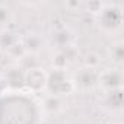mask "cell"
Wrapping results in <instances>:
<instances>
[{
    "label": "cell",
    "instance_id": "obj_1",
    "mask_svg": "<svg viewBox=\"0 0 124 124\" xmlns=\"http://www.w3.org/2000/svg\"><path fill=\"white\" fill-rule=\"evenodd\" d=\"M95 19L98 26L107 34H115L120 31L123 23V10L118 5L107 3L101 5L98 10H95Z\"/></svg>",
    "mask_w": 124,
    "mask_h": 124
},
{
    "label": "cell",
    "instance_id": "obj_2",
    "mask_svg": "<svg viewBox=\"0 0 124 124\" xmlns=\"http://www.w3.org/2000/svg\"><path fill=\"white\" fill-rule=\"evenodd\" d=\"M45 89L50 95L55 96H66L75 91V85L72 76L66 73L64 69H54L51 73L47 75L45 79Z\"/></svg>",
    "mask_w": 124,
    "mask_h": 124
},
{
    "label": "cell",
    "instance_id": "obj_3",
    "mask_svg": "<svg viewBox=\"0 0 124 124\" xmlns=\"http://www.w3.org/2000/svg\"><path fill=\"white\" fill-rule=\"evenodd\" d=\"M98 78H99V72L95 67H91L86 64L79 67L72 75L75 89H80V91H89L95 88L98 85Z\"/></svg>",
    "mask_w": 124,
    "mask_h": 124
},
{
    "label": "cell",
    "instance_id": "obj_4",
    "mask_svg": "<svg viewBox=\"0 0 124 124\" xmlns=\"http://www.w3.org/2000/svg\"><path fill=\"white\" fill-rule=\"evenodd\" d=\"M98 85L107 92V91H115L121 89L123 85V73L118 69H107L104 72H99Z\"/></svg>",
    "mask_w": 124,
    "mask_h": 124
},
{
    "label": "cell",
    "instance_id": "obj_5",
    "mask_svg": "<svg viewBox=\"0 0 124 124\" xmlns=\"http://www.w3.org/2000/svg\"><path fill=\"white\" fill-rule=\"evenodd\" d=\"M101 105H102L104 109H107L109 112L121 111V108H123V91L121 89H115V91L104 92Z\"/></svg>",
    "mask_w": 124,
    "mask_h": 124
},
{
    "label": "cell",
    "instance_id": "obj_6",
    "mask_svg": "<svg viewBox=\"0 0 124 124\" xmlns=\"http://www.w3.org/2000/svg\"><path fill=\"white\" fill-rule=\"evenodd\" d=\"M25 80H26V70H23L21 66H13L10 67L6 75H5V82L6 85H9L10 88L13 89H18V88H22L25 85Z\"/></svg>",
    "mask_w": 124,
    "mask_h": 124
},
{
    "label": "cell",
    "instance_id": "obj_7",
    "mask_svg": "<svg viewBox=\"0 0 124 124\" xmlns=\"http://www.w3.org/2000/svg\"><path fill=\"white\" fill-rule=\"evenodd\" d=\"M78 50L75 48V45H67L64 48L57 50V58L55 61V69H64L66 66H69L70 63L78 58Z\"/></svg>",
    "mask_w": 124,
    "mask_h": 124
},
{
    "label": "cell",
    "instance_id": "obj_8",
    "mask_svg": "<svg viewBox=\"0 0 124 124\" xmlns=\"http://www.w3.org/2000/svg\"><path fill=\"white\" fill-rule=\"evenodd\" d=\"M45 79H47V75L42 70L34 69V70L26 72L25 85H28L32 91H41V89L45 88Z\"/></svg>",
    "mask_w": 124,
    "mask_h": 124
},
{
    "label": "cell",
    "instance_id": "obj_9",
    "mask_svg": "<svg viewBox=\"0 0 124 124\" xmlns=\"http://www.w3.org/2000/svg\"><path fill=\"white\" fill-rule=\"evenodd\" d=\"M50 39H51V44L55 45L57 50L64 48V47H67V45H72V34H70V31L66 29V28L55 29V31L51 34Z\"/></svg>",
    "mask_w": 124,
    "mask_h": 124
},
{
    "label": "cell",
    "instance_id": "obj_10",
    "mask_svg": "<svg viewBox=\"0 0 124 124\" xmlns=\"http://www.w3.org/2000/svg\"><path fill=\"white\" fill-rule=\"evenodd\" d=\"M64 108V101L61 96H55V95H47L42 101V109L47 114H57Z\"/></svg>",
    "mask_w": 124,
    "mask_h": 124
},
{
    "label": "cell",
    "instance_id": "obj_11",
    "mask_svg": "<svg viewBox=\"0 0 124 124\" xmlns=\"http://www.w3.org/2000/svg\"><path fill=\"white\" fill-rule=\"evenodd\" d=\"M23 47L26 50V53L29 54H35L41 50L42 47V38L38 35V34H29L25 39H23Z\"/></svg>",
    "mask_w": 124,
    "mask_h": 124
},
{
    "label": "cell",
    "instance_id": "obj_12",
    "mask_svg": "<svg viewBox=\"0 0 124 124\" xmlns=\"http://www.w3.org/2000/svg\"><path fill=\"white\" fill-rule=\"evenodd\" d=\"M16 42H19V38H18V35L15 32L6 31V29L0 32V50L2 51L8 53Z\"/></svg>",
    "mask_w": 124,
    "mask_h": 124
},
{
    "label": "cell",
    "instance_id": "obj_13",
    "mask_svg": "<svg viewBox=\"0 0 124 124\" xmlns=\"http://www.w3.org/2000/svg\"><path fill=\"white\" fill-rule=\"evenodd\" d=\"M108 55L112 60V63L115 64H121L124 60V44L123 41H115L112 42V45L108 50Z\"/></svg>",
    "mask_w": 124,
    "mask_h": 124
},
{
    "label": "cell",
    "instance_id": "obj_14",
    "mask_svg": "<svg viewBox=\"0 0 124 124\" xmlns=\"http://www.w3.org/2000/svg\"><path fill=\"white\" fill-rule=\"evenodd\" d=\"M12 19V12L6 5H0V26H6Z\"/></svg>",
    "mask_w": 124,
    "mask_h": 124
},
{
    "label": "cell",
    "instance_id": "obj_15",
    "mask_svg": "<svg viewBox=\"0 0 124 124\" xmlns=\"http://www.w3.org/2000/svg\"><path fill=\"white\" fill-rule=\"evenodd\" d=\"M108 124H123V123H121L120 120H112V121H109Z\"/></svg>",
    "mask_w": 124,
    "mask_h": 124
}]
</instances>
